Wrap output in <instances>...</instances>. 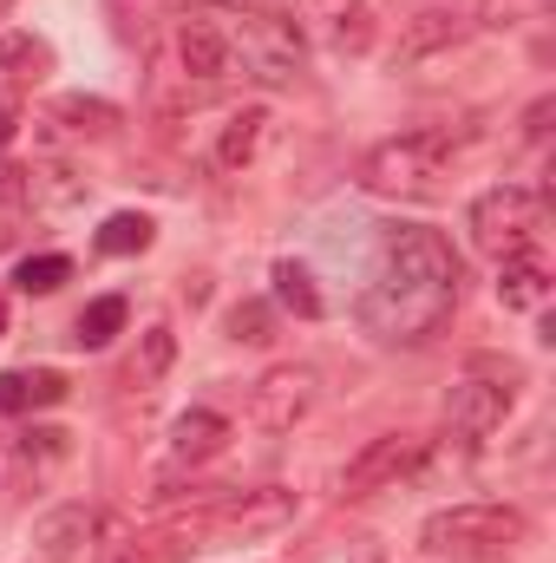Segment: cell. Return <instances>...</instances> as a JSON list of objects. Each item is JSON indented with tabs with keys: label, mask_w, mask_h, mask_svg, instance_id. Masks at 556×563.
Segmentation results:
<instances>
[{
	"label": "cell",
	"mask_w": 556,
	"mask_h": 563,
	"mask_svg": "<svg viewBox=\"0 0 556 563\" xmlns=\"http://www.w3.org/2000/svg\"><path fill=\"white\" fill-rule=\"evenodd\" d=\"M458 288H465V263L432 223H387L374 276L354 295V321L380 347H419L452 321Z\"/></svg>",
	"instance_id": "6da1fadb"
},
{
	"label": "cell",
	"mask_w": 556,
	"mask_h": 563,
	"mask_svg": "<svg viewBox=\"0 0 556 563\" xmlns=\"http://www.w3.org/2000/svg\"><path fill=\"white\" fill-rule=\"evenodd\" d=\"M452 132H400V139H380L374 151H360L354 164V184L367 197H393V203H432L452 177Z\"/></svg>",
	"instance_id": "7a4b0ae2"
},
{
	"label": "cell",
	"mask_w": 556,
	"mask_h": 563,
	"mask_svg": "<svg viewBox=\"0 0 556 563\" xmlns=\"http://www.w3.org/2000/svg\"><path fill=\"white\" fill-rule=\"evenodd\" d=\"M216 13L223 26V46H230V79H256V86H294L301 59H308V40L288 13H230V7H203Z\"/></svg>",
	"instance_id": "3957f363"
},
{
	"label": "cell",
	"mask_w": 556,
	"mask_h": 563,
	"mask_svg": "<svg viewBox=\"0 0 556 563\" xmlns=\"http://www.w3.org/2000/svg\"><path fill=\"white\" fill-rule=\"evenodd\" d=\"M465 230H471L478 256L504 263V256H518V250H537V243H544V230H551V197H544L537 184H491V190H478V197H471Z\"/></svg>",
	"instance_id": "277c9868"
},
{
	"label": "cell",
	"mask_w": 556,
	"mask_h": 563,
	"mask_svg": "<svg viewBox=\"0 0 556 563\" xmlns=\"http://www.w3.org/2000/svg\"><path fill=\"white\" fill-rule=\"evenodd\" d=\"M531 518L518 505H498V498H471V505H445L419 525V551L432 558H498L511 544H524Z\"/></svg>",
	"instance_id": "5b68a950"
},
{
	"label": "cell",
	"mask_w": 556,
	"mask_h": 563,
	"mask_svg": "<svg viewBox=\"0 0 556 563\" xmlns=\"http://www.w3.org/2000/svg\"><path fill=\"white\" fill-rule=\"evenodd\" d=\"M419 465H425V439L419 432H380V439H367L347 465H341V498L347 505H360V498H380V492H393L400 478H413Z\"/></svg>",
	"instance_id": "8992f818"
},
{
	"label": "cell",
	"mask_w": 556,
	"mask_h": 563,
	"mask_svg": "<svg viewBox=\"0 0 556 563\" xmlns=\"http://www.w3.org/2000/svg\"><path fill=\"white\" fill-rule=\"evenodd\" d=\"M314 400H321V374H314L308 361H281L263 380H249V426H263V432H294V426L314 413Z\"/></svg>",
	"instance_id": "52a82bcc"
},
{
	"label": "cell",
	"mask_w": 556,
	"mask_h": 563,
	"mask_svg": "<svg viewBox=\"0 0 556 563\" xmlns=\"http://www.w3.org/2000/svg\"><path fill=\"white\" fill-rule=\"evenodd\" d=\"M511 387H518V367L504 361L498 374H465V380H452V394H445V426L465 439V445H478V439H491L504 413H511Z\"/></svg>",
	"instance_id": "ba28073f"
},
{
	"label": "cell",
	"mask_w": 556,
	"mask_h": 563,
	"mask_svg": "<svg viewBox=\"0 0 556 563\" xmlns=\"http://www.w3.org/2000/svg\"><path fill=\"white\" fill-rule=\"evenodd\" d=\"M294 518V492L288 485H256V492H210V544L216 538H256V531H281Z\"/></svg>",
	"instance_id": "9c48e42d"
},
{
	"label": "cell",
	"mask_w": 556,
	"mask_h": 563,
	"mask_svg": "<svg viewBox=\"0 0 556 563\" xmlns=\"http://www.w3.org/2000/svg\"><path fill=\"white\" fill-rule=\"evenodd\" d=\"M66 452H73V432L66 426H20V432H7L0 439V492L40 485L53 465H66Z\"/></svg>",
	"instance_id": "30bf717a"
},
{
	"label": "cell",
	"mask_w": 556,
	"mask_h": 563,
	"mask_svg": "<svg viewBox=\"0 0 556 563\" xmlns=\"http://www.w3.org/2000/svg\"><path fill=\"white\" fill-rule=\"evenodd\" d=\"M177 66H184V86H230V46H223L216 13L197 7L177 26Z\"/></svg>",
	"instance_id": "8fae6325"
},
{
	"label": "cell",
	"mask_w": 556,
	"mask_h": 563,
	"mask_svg": "<svg viewBox=\"0 0 556 563\" xmlns=\"http://www.w3.org/2000/svg\"><path fill=\"white\" fill-rule=\"evenodd\" d=\"M465 13L452 7V0H425V7H413L407 20H400V46H393V59L400 66H419V59H432V53H445V46H458L465 40Z\"/></svg>",
	"instance_id": "7c38bea8"
},
{
	"label": "cell",
	"mask_w": 556,
	"mask_h": 563,
	"mask_svg": "<svg viewBox=\"0 0 556 563\" xmlns=\"http://www.w3.org/2000/svg\"><path fill=\"white\" fill-rule=\"evenodd\" d=\"M92 531H99L92 505H53V511L33 525V558L40 563H73L92 544Z\"/></svg>",
	"instance_id": "4fadbf2b"
},
{
	"label": "cell",
	"mask_w": 556,
	"mask_h": 563,
	"mask_svg": "<svg viewBox=\"0 0 556 563\" xmlns=\"http://www.w3.org/2000/svg\"><path fill=\"white\" fill-rule=\"evenodd\" d=\"M498 301H504V308H524V314L551 301V256H544V243L498 263Z\"/></svg>",
	"instance_id": "5bb4252c"
},
{
	"label": "cell",
	"mask_w": 556,
	"mask_h": 563,
	"mask_svg": "<svg viewBox=\"0 0 556 563\" xmlns=\"http://www.w3.org/2000/svg\"><path fill=\"white\" fill-rule=\"evenodd\" d=\"M223 445H230V420L210 413V407H190L170 426V459L177 465H210V459H223Z\"/></svg>",
	"instance_id": "9a60e30c"
},
{
	"label": "cell",
	"mask_w": 556,
	"mask_h": 563,
	"mask_svg": "<svg viewBox=\"0 0 556 563\" xmlns=\"http://www.w3.org/2000/svg\"><path fill=\"white\" fill-rule=\"evenodd\" d=\"M59 400H66L59 367H7L0 374V413H33V407H59Z\"/></svg>",
	"instance_id": "2e32d148"
},
{
	"label": "cell",
	"mask_w": 556,
	"mask_h": 563,
	"mask_svg": "<svg viewBox=\"0 0 556 563\" xmlns=\"http://www.w3.org/2000/svg\"><path fill=\"white\" fill-rule=\"evenodd\" d=\"M269 282H276V308H288L294 321H321V314H327V295H321V282H314L308 263L281 256L276 269H269Z\"/></svg>",
	"instance_id": "e0dca14e"
},
{
	"label": "cell",
	"mask_w": 556,
	"mask_h": 563,
	"mask_svg": "<svg viewBox=\"0 0 556 563\" xmlns=\"http://www.w3.org/2000/svg\"><path fill=\"white\" fill-rule=\"evenodd\" d=\"M263 139H269V112H263V106H243V112H230V125H223V139H216V164H223V170H243V164H256Z\"/></svg>",
	"instance_id": "ac0fdd59"
},
{
	"label": "cell",
	"mask_w": 556,
	"mask_h": 563,
	"mask_svg": "<svg viewBox=\"0 0 556 563\" xmlns=\"http://www.w3.org/2000/svg\"><path fill=\"white\" fill-rule=\"evenodd\" d=\"M170 361H177V328H170V321H151V328L138 334V354H132L125 380H132L138 394H151V387L170 374Z\"/></svg>",
	"instance_id": "d6986e66"
},
{
	"label": "cell",
	"mask_w": 556,
	"mask_h": 563,
	"mask_svg": "<svg viewBox=\"0 0 556 563\" xmlns=\"http://www.w3.org/2000/svg\"><path fill=\"white\" fill-rule=\"evenodd\" d=\"M53 119L73 125V132H92V139H112V132L125 125V112H119L112 99H92V92H66V99L53 106Z\"/></svg>",
	"instance_id": "ffe728a7"
},
{
	"label": "cell",
	"mask_w": 556,
	"mask_h": 563,
	"mask_svg": "<svg viewBox=\"0 0 556 563\" xmlns=\"http://www.w3.org/2000/svg\"><path fill=\"white\" fill-rule=\"evenodd\" d=\"M223 334H230L236 347H269V341L281 334V314L269 308V301L249 295V301H236V308L223 314Z\"/></svg>",
	"instance_id": "44dd1931"
},
{
	"label": "cell",
	"mask_w": 556,
	"mask_h": 563,
	"mask_svg": "<svg viewBox=\"0 0 556 563\" xmlns=\"http://www.w3.org/2000/svg\"><path fill=\"white\" fill-rule=\"evenodd\" d=\"M151 243H157V223H151L144 210H119V217L99 223V250H105V256H144Z\"/></svg>",
	"instance_id": "7402d4cb"
},
{
	"label": "cell",
	"mask_w": 556,
	"mask_h": 563,
	"mask_svg": "<svg viewBox=\"0 0 556 563\" xmlns=\"http://www.w3.org/2000/svg\"><path fill=\"white\" fill-rule=\"evenodd\" d=\"M125 314H132L125 295H99V301L79 314V334H73V341H79V347H112V334L125 328Z\"/></svg>",
	"instance_id": "603a6c76"
},
{
	"label": "cell",
	"mask_w": 556,
	"mask_h": 563,
	"mask_svg": "<svg viewBox=\"0 0 556 563\" xmlns=\"http://www.w3.org/2000/svg\"><path fill=\"white\" fill-rule=\"evenodd\" d=\"M92 563H170V558H164L157 531H112V538L92 551Z\"/></svg>",
	"instance_id": "cb8c5ba5"
},
{
	"label": "cell",
	"mask_w": 556,
	"mask_h": 563,
	"mask_svg": "<svg viewBox=\"0 0 556 563\" xmlns=\"http://www.w3.org/2000/svg\"><path fill=\"white\" fill-rule=\"evenodd\" d=\"M53 66V46L40 33H0V73H40Z\"/></svg>",
	"instance_id": "d4e9b609"
},
{
	"label": "cell",
	"mask_w": 556,
	"mask_h": 563,
	"mask_svg": "<svg viewBox=\"0 0 556 563\" xmlns=\"http://www.w3.org/2000/svg\"><path fill=\"white\" fill-rule=\"evenodd\" d=\"M334 46H341V53H367V46H374V7H367V0H347V7L334 13Z\"/></svg>",
	"instance_id": "484cf974"
},
{
	"label": "cell",
	"mask_w": 556,
	"mask_h": 563,
	"mask_svg": "<svg viewBox=\"0 0 556 563\" xmlns=\"http://www.w3.org/2000/svg\"><path fill=\"white\" fill-rule=\"evenodd\" d=\"M13 282H20V295H53L59 282H73V263L66 256H26L13 269Z\"/></svg>",
	"instance_id": "4316f807"
},
{
	"label": "cell",
	"mask_w": 556,
	"mask_h": 563,
	"mask_svg": "<svg viewBox=\"0 0 556 563\" xmlns=\"http://www.w3.org/2000/svg\"><path fill=\"white\" fill-rule=\"evenodd\" d=\"M26 203H33V170L0 157V210H26Z\"/></svg>",
	"instance_id": "83f0119b"
},
{
	"label": "cell",
	"mask_w": 556,
	"mask_h": 563,
	"mask_svg": "<svg viewBox=\"0 0 556 563\" xmlns=\"http://www.w3.org/2000/svg\"><path fill=\"white\" fill-rule=\"evenodd\" d=\"M551 119H556V99H537V106L524 112V139L544 144V139H551Z\"/></svg>",
	"instance_id": "f1b7e54d"
},
{
	"label": "cell",
	"mask_w": 556,
	"mask_h": 563,
	"mask_svg": "<svg viewBox=\"0 0 556 563\" xmlns=\"http://www.w3.org/2000/svg\"><path fill=\"white\" fill-rule=\"evenodd\" d=\"M13 119H20V106H13V99H0V151H7V139H13Z\"/></svg>",
	"instance_id": "f546056e"
},
{
	"label": "cell",
	"mask_w": 556,
	"mask_h": 563,
	"mask_svg": "<svg viewBox=\"0 0 556 563\" xmlns=\"http://www.w3.org/2000/svg\"><path fill=\"white\" fill-rule=\"evenodd\" d=\"M0 334H7V295H0Z\"/></svg>",
	"instance_id": "4dcf8cb0"
},
{
	"label": "cell",
	"mask_w": 556,
	"mask_h": 563,
	"mask_svg": "<svg viewBox=\"0 0 556 563\" xmlns=\"http://www.w3.org/2000/svg\"><path fill=\"white\" fill-rule=\"evenodd\" d=\"M465 563H491V558H465Z\"/></svg>",
	"instance_id": "1f68e13d"
},
{
	"label": "cell",
	"mask_w": 556,
	"mask_h": 563,
	"mask_svg": "<svg viewBox=\"0 0 556 563\" xmlns=\"http://www.w3.org/2000/svg\"><path fill=\"white\" fill-rule=\"evenodd\" d=\"M0 7H7V0H0Z\"/></svg>",
	"instance_id": "d6a6232c"
}]
</instances>
